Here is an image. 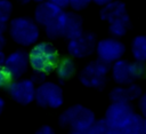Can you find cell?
<instances>
[{
	"label": "cell",
	"mask_w": 146,
	"mask_h": 134,
	"mask_svg": "<svg viewBox=\"0 0 146 134\" xmlns=\"http://www.w3.org/2000/svg\"><path fill=\"white\" fill-rule=\"evenodd\" d=\"M59 125L64 128H68L75 134H87L88 129L95 121V113L80 104L72 105L66 109L58 119Z\"/></svg>",
	"instance_id": "cell-1"
},
{
	"label": "cell",
	"mask_w": 146,
	"mask_h": 134,
	"mask_svg": "<svg viewBox=\"0 0 146 134\" xmlns=\"http://www.w3.org/2000/svg\"><path fill=\"white\" fill-rule=\"evenodd\" d=\"M29 61L34 71L49 73L56 68L59 56L56 48L51 44L40 42L30 52Z\"/></svg>",
	"instance_id": "cell-2"
},
{
	"label": "cell",
	"mask_w": 146,
	"mask_h": 134,
	"mask_svg": "<svg viewBox=\"0 0 146 134\" xmlns=\"http://www.w3.org/2000/svg\"><path fill=\"white\" fill-rule=\"evenodd\" d=\"M146 76V64L141 61L128 62L125 60H117L112 66V77L119 85H129L135 80Z\"/></svg>",
	"instance_id": "cell-3"
},
{
	"label": "cell",
	"mask_w": 146,
	"mask_h": 134,
	"mask_svg": "<svg viewBox=\"0 0 146 134\" xmlns=\"http://www.w3.org/2000/svg\"><path fill=\"white\" fill-rule=\"evenodd\" d=\"M133 115L135 111L129 103L112 102L105 112V120L111 129L110 134H122Z\"/></svg>",
	"instance_id": "cell-4"
},
{
	"label": "cell",
	"mask_w": 146,
	"mask_h": 134,
	"mask_svg": "<svg viewBox=\"0 0 146 134\" xmlns=\"http://www.w3.org/2000/svg\"><path fill=\"white\" fill-rule=\"evenodd\" d=\"M9 31L13 40L22 46H31L39 38V29L30 18L16 17L11 19Z\"/></svg>",
	"instance_id": "cell-5"
},
{
	"label": "cell",
	"mask_w": 146,
	"mask_h": 134,
	"mask_svg": "<svg viewBox=\"0 0 146 134\" xmlns=\"http://www.w3.org/2000/svg\"><path fill=\"white\" fill-rule=\"evenodd\" d=\"M110 70V64L96 60L88 63L80 73V81L83 86L89 88H102L106 84V77Z\"/></svg>",
	"instance_id": "cell-6"
},
{
	"label": "cell",
	"mask_w": 146,
	"mask_h": 134,
	"mask_svg": "<svg viewBox=\"0 0 146 134\" xmlns=\"http://www.w3.org/2000/svg\"><path fill=\"white\" fill-rule=\"evenodd\" d=\"M34 100L41 108L57 109L64 101L63 90L55 82H43L35 88Z\"/></svg>",
	"instance_id": "cell-7"
},
{
	"label": "cell",
	"mask_w": 146,
	"mask_h": 134,
	"mask_svg": "<svg viewBox=\"0 0 146 134\" xmlns=\"http://www.w3.org/2000/svg\"><path fill=\"white\" fill-rule=\"evenodd\" d=\"M96 45V36L94 33L82 32L78 37L70 39L67 44V52L73 57L83 58L94 53Z\"/></svg>",
	"instance_id": "cell-8"
},
{
	"label": "cell",
	"mask_w": 146,
	"mask_h": 134,
	"mask_svg": "<svg viewBox=\"0 0 146 134\" xmlns=\"http://www.w3.org/2000/svg\"><path fill=\"white\" fill-rule=\"evenodd\" d=\"M82 18L80 15L68 11H63L58 19H57V31L58 36L66 38V39H73L78 37L80 33H82Z\"/></svg>",
	"instance_id": "cell-9"
},
{
	"label": "cell",
	"mask_w": 146,
	"mask_h": 134,
	"mask_svg": "<svg viewBox=\"0 0 146 134\" xmlns=\"http://www.w3.org/2000/svg\"><path fill=\"white\" fill-rule=\"evenodd\" d=\"M125 52L124 45L115 38H106L97 42L96 53L98 58L111 64L120 60Z\"/></svg>",
	"instance_id": "cell-10"
},
{
	"label": "cell",
	"mask_w": 146,
	"mask_h": 134,
	"mask_svg": "<svg viewBox=\"0 0 146 134\" xmlns=\"http://www.w3.org/2000/svg\"><path fill=\"white\" fill-rule=\"evenodd\" d=\"M7 88L11 98L19 104H29L35 97V86L31 79L13 81Z\"/></svg>",
	"instance_id": "cell-11"
},
{
	"label": "cell",
	"mask_w": 146,
	"mask_h": 134,
	"mask_svg": "<svg viewBox=\"0 0 146 134\" xmlns=\"http://www.w3.org/2000/svg\"><path fill=\"white\" fill-rule=\"evenodd\" d=\"M62 13H63V8L48 0V1H41V3L35 8L34 17L35 21L46 29L48 26L54 25Z\"/></svg>",
	"instance_id": "cell-12"
},
{
	"label": "cell",
	"mask_w": 146,
	"mask_h": 134,
	"mask_svg": "<svg viewBox=\"0 0 146 134\" xmlns=\"http://www.w3.org/2000/svg\"><path fill=\"white\" fill-rule=\"evenodd\" d=\"M29 64V55L24 50H16L8 57H6L5 69L10 76V78L14 80L22 77L26 72Z\"/></svg>",
	"instance_id": "cell-13"
},
{
	"label": "cell",
	"mask_w": 146,
	"mask_h": 134,
	"mask_svg": "<svg viewBox=\"0 0 146 134\" xmlns=\"http://www.w3.org/2000/svg\"><path fill=\"white\" fill-rule=\"evenodd\" d=\"M141 95V88L136 84H129L127 87H115L110 93L112 102H131Z\"/></svg>",
	"instance_id": "cell-14"
},
{
	"label": "cell",
	"mask_w": 146,
	"mask_h": 134,
	"mask_svg": "<svg viewBox=\"0 0 146 134\" xmlns=\"http://www.w3.org/2000/svg\"><path fill=\"white\" fill-rule=\"evenodd\" d=\"M127 14L125 5L122 1H110L108 3L104 5L100 10V18L106 22H112L123 15Z\"/></svg>",
	"instance_id": "cell-15"
},
{
	"label": "cell",
	"mask_w": 146,
	"mask_h": 134,
	"mask_svg": "<svg viewBox=\"0 0 146 134\" xmlns=\"http://www.w3.org/2000/svg\"><path fill=\"white\" fill-rule=\"evenodd\" d=\"M56 73L60 80H70L75 74V63L71 57L59 58L56 65Z\"/></svg>",
	"instance_id": "cell-16"
},
{
	"label": "cell",
	"mask_w": 146,
	"mask_h": 134,
	"mask_svg": "<svg viewBox=\"0 0 146 134\" xmlns=\"http://www.w3.org/2000/svg\"><path fill=\"white\" fill-rule=\"evenodd\" d=\"M130 27V18L128 16V14L110 22V26H108V30H110V33L116 38H120V37H123L127 31L129 30Z\"/></svg>",
	"instance_id": "cell-17"
},
{
	"label": "cell",
	"mask_w": 146,
	"mask_h": 134,
	"mask_svg": "<svg viewBox=\"0 0 146 134\" xmlns=\"http://www.w3.org/2000/svg\"><path fill=\"white\" fill-rule=\"evenodd\" d=\"M131 54L136 61L146 62V36L140 34L133 38L131 44Z\"/></svg>",
	"instance_id": "cell-18"
},
{
	"label": "cell",
	"mask_w": 146,
	"mask_h": 134,
	"mask_svg": "<svg viewBox=\"0 0 146 134\" xmlns=\"http://www.w3.org/2000/svg\"><path fill=\"white\" fill-rule=\"evenodd\" d=\"M144 126H145V118H143L140 115L136 113L131 118L128 126L123 129L122 134H141L144 133Z\"/></svg>",
	"instance_id": "cell-19"
},
{
	"label": "cell",
	"mask_w": 146,
	"mask_h": 134,
	"mask_svg": "<svg viewBox=\"0 0 146 134\" xmlns=\"http://www.w3.org/2000/svg\"><path fill=\"white\" fill-rule=\"evenodd\" d=\"M110 133H111V129L105 118L99 120L95 119V121L92 123V125L87 132V134H110Z\"/></svg>",
	"instance_id": "cell-20"
},
{
	"label": "cell",
	"mask_w": 146,
	"mask_h": 134,
	"mask_svg": "<svg viewBox=\"0 0 146 134\" xmlns=\"http://www.w3.org/2000/svg\"><path fill=\"white\" fill-rule=\"evenodd\" d=\"M13 11V3L9 0H0V22L7 23Z\"/></svg>",
	"instance_id": "cell-21"
},
{
	"label": "cell",
	"mask_w": 146,
	"mask_h": 134,
	"mask_svg": "<svg viewBox=\"0 0 146 134\" xmlns=\"http://www.w3.org/2000/svg\"><path fill=\"white\" fill-rule=\"evenodd\" d=\"M11 78L8 74V72L5 69V65H0V88L8 87L9 84L11 82Z\"/></svg>",
	"instance_id": "cell-22"
},
{
	"label": "cell",
	"mask_w": 146,
	"mask_h": 134,
	"mask_svg": "<svg viewBox=\"0 0 146 134\" xmlns=\"http://www.w3.org/2000/svg\"><path fill=\"white\" fill-rule=\"evenodd\" d=\"M91 0H70V5L74 10H82L84 9Z\"/></svg>",
	"instance_id": "cell-23"
},
{
	"label": "cell",
	"mask_w": 146,
	"mask_h": 134,
	"mask_svg": "<svg viewBox=\"0 0 146 134\" xmlns=\"http://www.w3.org/2000/svg\"><path fill=\"white\" fill-rule=\"evenodd\" d=\"M139 109L144 116V118H146V92L140 95V98H139Z\"/></svg>",
	"instance_id": "cell-24"
},
{
	"label": "cell",
	"mask_w": 146,
	"mask_h": 134,
	"mask_svg": "<svg viewBox=\"0 0 146 134\" xmlns=\"http://www.w3.org/2000/svg\"><path fill=\"white\" fill-rule=\"evenodd\" d=\"M52 133H54V129L49 125H42L36 131V134H52Z\"/></svg>",
	"instance_id": "cell-25"
},
{
	"label": "cell",
	"mask_w": 146,
	"mask_h": 134,
	"mask_svg": "<svg viewBox=\"0 0 146 134\" xmlns=\"http://www.w3.org/2000/svg\"><path fill=\"white\" fill-rule=\"evenodd\" d=\"M49 1L55 3V5H57V6H59L60 8H65V7H67L70 5V0H49Z\"/></svg>",
	"instance_id": "cell-26"
},
{
	"label": "cell",
	"mask_w": 146,
	"mask_h": 134,
	"mask_svg": "<svg viewBox=\"0 0 146 134\" xmlns=\"http://www.w3.org/2000/svg\"><path fill=\"white\" fill-rule=\"evenodd\" d=\"M5 45H6V39L3 37V32H0V50L3 48Z\"/></svg>",
	"instance_id": "cell-27"
},
{
	"label": "cell",
	"mask_w": 146,
	"mask_h": 134,
	"mask_svg": "<svg viewBox=\"0 0 146 134\" xmlns=\"http://www.w3.org/2000/svg\"><path fill=\"white\" fill-rule=\"evenodd\" d=\"M95 3H97V5H99V6H104V5H106V3H108L110 1H112V0H92Z\"/></svg>",
	"instance_id": "cell-28"
},
{
	"label": "cell",
	"mask_w": 146,
	"mask_h": 134,
	"mask_svg": "<svg viewBox=\"0 0 146 134\" xmlns=\"http://www.w3.org/2000/svg\"><path fill=\"white\" fill-rule=\"evenodd\" d=\"M6 29H7V25H6V23H2V22H0V32H5V31H6Z\"/></svg>",
	"instance_id": "cell-29"
},
{
	"label": "cell",
	"mask_w": 146,
	"mask_h": 134,
	"mask_svg": "<svg viewBox=\"0 0 146 134\" xmlns=\"http://www.w3.org/2000/svg\"><path fill=\"white\" fill-rule=\"evenodd\" d=\"M3 107H5V101L2 100V97H0V115L2 113V110H3Z\"/></svg>",
	"instance_id": "cell-30"
},
{
	"label": "cell",
	"mask_w": 146,
	"mask_h": 134,
	"mask_svg": "<svg viewBox=\"0 0 146 134\" xmlns=\"http://www.w3.org/2000/svg\"><path fill=\"white\" fill-rule=\"evenodd\" d=\"M21 2H23V3H26V2H30V1H32V0H19ZM33 1H38V2H41V1H43V0H33Z\"/></svg>",
	"instance_id": "cell-31"
},
{
	"label": "cell",
	"mask_w": 146,
	"mask_h": 134,
	"mask_svg": "<svg viewBox=\"0 0 146 134\" xmlns=\"http://www.w3.org/2000/svg\"><path fill=\"white\" fill-rule=\"evenodd\" d=\"M144 133H146V118H145V126H144Z\"/></svg>",
	"instance_id": "cell-32"
}]
</instances>
